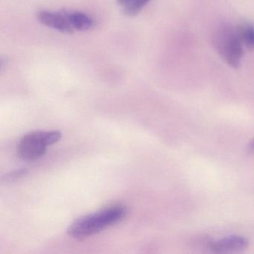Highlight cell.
Listing matches in <instances>:
<instances>
[{
	"label": "cell",
	"mask_w": 254,
	"mask_h": 254,
	"mask_svg": "<svg viewBox=\"0 0 254 254\" xmlns=\"http://www.w3.org/2000/svg\"><path fill=\"white\" fill-rule=\"evenodd\" d=\"M61 138L62 133L58 130L31 132L20 139L17 154L27 161L37 160L45 154L50 145L59 142Z\"/></svg>",
	"instance_id": "obj_3"
},
{
	"label": "cell",
	"mask_w": 254,
	"mask_h": 254,
	"mask_svg": "<svg viewBox=\"0 0 254 254\" xmlns=\"http://www.w3.org/2000/svg\"><path fill=\"white\" fill-rule=\"evenodd\" d=\"M38 20L41 24L65 34H72L73 28L66 17V13L52 12L49 11H40Z\"/></svg>",
	"instance_id": "obj_4"
},
{
	"label": "cell",
	"mask_w": 254,
	"mask_h": 254,
	"mask_svg": "<svg viewBox=\"0 0 254 254\" xmlns=\"http://www.w3.org/2000/svg\"><path fill=\"white\" fill-rule=\"evenodd\" d=\"M126 213L127 209L121 205L109 206L74 221L68 229V234L74 239H85L120 222Z\"/></svg>",
	"instance_id": "obj_1"
},
{
	"label": "cell",
	"mask_w": 254,
	"mask_h": 254,
	"mask_svg": "<svg viewBox=\"0 0 254 254\" xmlns=\"http://www.w3.org/2000/svg\"><path fill=\"white\" fill-rule=\"evenodd\" d=\"M26 173V170H25V169L16 171V172H11L9 175H7L6 179L8 181H14V180H17L18 178L24 176Z\"/></svg>",
	"instance_id": "obj_9"
},
{
	"label": "cell",
	"mask_w": 254,
	"mask_h": 254,
	"mask_svg": "<svg viewBox=\"0 0 254 254\" xmlns=\"http://www.w3.org/2000/svg\"><path fill=\"white\" fill-rule=\"evenodd\" d=\"M248 241L242 236H230L214 241L209 248L218 254H234L242 252L248 248Z\"/></svg>",
	"instance_id": "obj_5"
},
{
	"label": "cell",
	"mask_w": 254,
	"mask_h": 254,
	"mask_svg": "<svg viewBox=\"0 0 254 254\" xmlns=\"http://www.w3.org/2000/svg\"><path fill=\"white\" fill-rule=\"evenodd\" d=\"M212 42L217 53L227 65L233 68L240 66L244 49L237 28L226 23L219 25L212 34Z\"/></svg>",
	"instance_id": "obj_2"
},
{
	"label": "cell",
	"mask_w": 254,
	"mask_h": 254,
	"mask_svg": "<svg viewBox=\"0 0 254 254\" xmlns=\"http://www.w3.org/2000/svg\"><path fill=\"white\" fill-rule=\"evenodd\" d=\"M238 32L242 44L248 50H254V25L242 23L237 26Z\"/></svg>",
	"instance_id": "obj_8"
},
{
	"label": "cell",
	"mask_w": 254,
	"mask_h": 254,
	"mask_svg": "<svg viewBox=\"0 0 254 254\" xmlns=\"http://www.w3.org/2000/svg\"><path fill=\"white\" fill-rule=\"evenodd\" d=\"M66 14L69 23L75 30H90L96 26L95 20L84 13L73 11V12L66 13Z\"/></svg>",
	"instance_id": "obj_6"
},
{
	"label": "cell",
	"mask_w": 254,
	"mask_h": 254,
	"mask_svg": "<svg viewBox=\"0 0 254 254\" xmlns=\"http://www.w3.org/2000/svg\"><path fill=\"white\" fill-rule=\"evenodd\" d=\"M149 2L150 0H117L123 13L127 17L137 15Z\"/></svg>",
	"instance_id": "obj_7"
},
{
	"label": "cell",
	"mask_w": 254,
	"mask_h": 254,
	"mask_svg": "<svg viewBox=\"0 0 254 254\" xmlns=\"http://www.w3.org/2000/svg\"><path fill=\"white\" fill-rule=\"evenodd\" d=\"M249 148L251 150V152L254 153V139L251 141V143L249 145Z\"/></svg>",
	"instance_id": "obj_10"
}]
</instances>
